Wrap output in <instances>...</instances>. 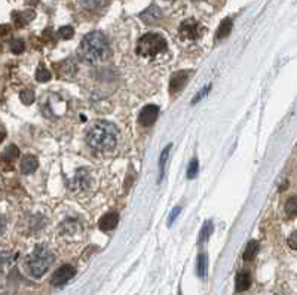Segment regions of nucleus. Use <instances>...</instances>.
Masks as SVG:
<instances>
[{"instance_id": "1", "label": "nucleus", "mask_w": 297, "mask_h": 295, "mask_svg": "<svg viewBox=\"0 0 297 295\" xmlns=\"http://www.w3.org/2000/svg\"><path fill=\"white\" fill-rule=\"evenodd\" d=\"M86 141L91 147L98 151H107L118 144V129L108 122H95L91 126Z\"/></svg>"}, {"instance_id": "2", "label": "nucleus", "mask_w": 297, "mask_h": 295, "mask_svg": "<svg viewBox=\"0 0 297 295\" xmlns=\"http://www.w3.org/2000/svg\"><path fill=\"white\" fill-rule=\"evenodd\" d=\"M81 54L88 63H101L110 56L107 37L101 31H92L83 37L81 43Z\"/></svg>"}, {"instance_id": "3", "label": "nucleus", "mask_w": 297, "mask_h": 295, "mask_svg": "<svg viewBox=\"0 0 297 295\" xmlns=\"http://www.w3.org/2000/svg\"><path fill=\"white\" fill-rule=\"evenodd\" d=\"M52 261H54L52 252L45 246H38L33 251V254L28 255V258L26 260V267L30 276L42 278L48 271V268L51 267Z\"/></svg>"}, {"instance_id": "4", "label": "nucleus", "mask_w": 297, "mask_h": 295, "mask_svg": "<svg viewBox=\"0 0 297 295\" xmlns=\"http://www.w3.org/2000/svg\"><path fill=\"white\" fill-rule=\"evenodd\" d=\"M165 51H166V41L161 34H156V33L144 34L137 45V55L144 58L156 56Z\"/></svg>"}, {"instance_id": "5", "label": "nucleus", "mask_w": 297, "mask_h": 295, "mask_svg": "<svg viewBox=\"0 0 297 295\" xmlns=\"http://www.w3.org/2000/svg\"><path fill=\"white\" fill-rule=\"evenodd\" d=\"M203 27L193 18L190 19H186L181 23L180 26V34L183 39H188V41H196L202 36Z\"/></svg>"}, {"instance_id": "6", "label": "nucleus", "mask_w": 297, "mask_h": 295, "mask_svg": "<svg viewBox=\"0 0 297 295\" xmlns=\"http://www.w3.org/2000/svg\"><path fill=\"white\" fill-rule=\"evenodd\" d=\"M76 274V270L73 266H70V264H64V266H61L60 268H57L55 270V273L52 274V285L54 286H63V285H66L73 276Z\"/></svg>"}, {"instance_id": "7", "label": "nucleus", "mask_w": 297, "mask_h": 295, "mask_svg": "<svg viewBox=\"0 0 297 295\" xmlns=\"http://www.w3.org/2000/svg\"><path fill=\"white\" fill-rule=\"evenodd\" d=\"M158 114H159V107H158V106H155V104H148V106H146V107L140 111L138 122H140V125H141V126L148 128V126H152V125L156 122V119H158Z\"/></svg>"}, {"instance_id": "8", "label": "nucleus", "mask_w": 297, "mask_h": 295, "mask_svg": "<svg viewBox=\"0 0 297 295\" xmlns=\"http://www.w3.org/2000/svg\"><path fill=\"white\" fill-rule=\"evenodd\" d=\"M189 77L190 71H177V73H174L171 76V79H170V91H171V94H176L178 91H181L186 86V83L189 82Z\"/></svg>"}, {"instance_id": "9", "label": "nucleus", "mask_w": 297, "mask_h": 295, "mask_svg": "<svg viewBox=\"0 0 297 295\" xmlns=\"http://www.w3.org/2000/svg\"><path fill=\"white\" fill-rule=\"evenodd\" d=\"M118 223H119V215H118V212H107V214H104L100 218L98 226H100V228H101L103 231H110V230H113V228L118 226Z\"/></svg>"}, {"instance_id": "10", "label": "nucleus", "mask_w": 297, "mask_h": 295, "mask_svg": "<svg viewBox=\"0 0 297 295\" xmlns=\"http://www.w3.org/2000/svg\"><path fill=\"white\" fill-rule=\"evenodd\" d=\"M140 18L146 24H155V23H158L162 18V12H161V9L158 6H150L143 14L140 15Z\"/></svg>"}, {"instance_id": "11", "label": "nucleus", "mask_w": 297, "mask_h": 295, "mask_svg": "<svg viewBox=\"0 0 297 295\" xmlns=\"http://www.w3.org/2000/svg\"><path fill=\"white\" fill-rule=\"evenodd\" d=\"M81 6L85 11H89V12H97L103 8H106L108 3V0H79Z\"/></svg>"}, {"instance_id": "12", "label": "nucleus", "mask_w": 297, "mask_h": 295, "mask_svg": "<svg viewBox=\"0 0 297 295\" xmlns=\"http://www.w3.org/2000/svg\"><path fill=\"white\" fill-rule=\"evenodd\" d=\"M250 286H251V276H250V273L248 271L238 273V276H236V291L243 292V291H247Z\"/></svg>"}, {"instance_id": "13", "label": "nucleus", "mask_w": 297, "mask_h": 295, "mask_svg": "<svg viewBox=\"0 0 297 295\" xmlns=\"http://www.w3.org/2000/svg\"><path fill=\"white\" fill-rule=\"evenodd\" d=\"M38 169V159L34 156H26L21 162V172L23 174H33Z\"/></svg>"}, {"instance_id": "14", "label": "nucleus", "mask_w": 297, "mask_h": 295, "mask_svg": "<svg viewBox=\"0 0 297 295\" xmlns=\"http://www.w3.org/2000/svg\"><path fill=\"white\" fill-rule=\"evenodd\" d=\"M230 30H232V19H230V18H225V19L220 23L218 28H217V33H216L217 41H221V39L228 37L230 33Z\"/></svg>"}, {"instance_id": "15", "label": "nucleus", "mask_w": 297, "mask_h": 295, "mask_svg": "<svg viewBox=\"0 0 297 295\" xmlns=\"http://www.w3.org/2000/svg\"><path fill=\"white\" fill-rule=\"evenodd\" d=\"M258 249H260V246H258V242L256 241H251L248 245H247V248H245V251H244V260L245 261H251L257 254H258Z\"/></svg>"}, {"instance_id": "16", "label": "nucleus", "mask_w": 297, "mask_h": 295, "mask_svg": "<svg viewBox=\"0 0 297 295\" xmlns=\"http://www.w3.org/2000/svg\"><path fill=\"white\" fill-rule=\"evenodd\" d=\"M170 148H171V144L168 147L163 148L162 154H161V159H159V181L162 180L163 174H165V165H166V161H168V154H170Z\"/></svg>"}, {"instance_id": "17", "label": "nucleus", "mask_w": 297, "mask_h": 295, "mask_svg": "<svg viewBox=\"0 0 297 295\" xmlns=\"http://www.w3.org/2000/svg\"><path fill=\"white\" fill-rule=\"evenodd\" d=\"M285 212H287V217H290V218H293L297 212V201H296V196H293V198H290L288 202H287V205H285Z\"/></svg>"}, {"instance_id": "18", "label": "nucleus", "mask_w": 297, "mask_h": 295, "mask_svg": "<svg viewBox=\"0 0 297 295\" xmlns=\"http://www.w3.org/2000/svg\"><path fill=\"white\" fill-rule=\"evenodd\" d=\"M18 154H20V150H18L16 146H9V147H6V150L3 151V158H5V161L8 162L16 159Z\"/></svg>"}, {"instance_id": "19", "label": "nucleus", "mask_w": 297, "mask_h": 295, "mask_svg": "<svg viewBox=\"0 0 297 295\" xmlns=\"http://www.w3.org/2000/svg\"><path fill=\"white\" fill-rule=\"evenodd\" d=\"M198 274L199 278L207 276V255L201 254L198 258Z\"/></svg>"}, {"instance_id": "20", "label": "nucleus", "mask_w": 297, "mask_h": 295, "mask_svg": "<svg viewBox=\"0 0 297 295\" xmlns=\"http://www.w3.org/2000/svg\"><path fill=\"white\" fill-rule=\"evenodd\" d=\"M36 79H38V82L49 81V79H51V73H49V70H46L43 66H39L38 70H36Z\"/></svg>"}, {"instance_id": "21", "label": "nucleus", "mask_w": 297, "mask_h": 295, "mask_svg": "<svg viewBox=\"0 0 297 295\" xmlns=\"http://www.w3.org/2000/svg\"><path fill=\"white\" fill-rule=\"evenodd\" d=\"M20 98H21V101H23L24 104L30 106V104L34 103V92H33L31 89H24V91H21Z\"/></svg>"}, {"instance_id": "22", "label": "nucleus", "mask_w": 297, "mask_h": 295, "mask_svg": "<svg viewBox=\"0 0 297 295\" xmlns=\"http://www.w3.org/2000/svg\"><path fill=\"white\" fill-rule=\"evenodd\" d=\"M76 180H78L81 187H88V184H89V175H88V172L85 169H79L78 171Z\"/></svg>"}, {"instance_id": "23", "label": "nucleus", "mask_w": 297, "mask_h": 295, "mask_svg": "<svg viewBox=\"0 0 297 295\" xmlns=\"http://www.w3.org/2000/svg\"><path fill=\"white\" fill-rule=\"evenodd\" d=\"M24 49H26V45H24V42L21 41V39H14V41L11 42V51L14 54H23Z\"/></svg>"}, {"instance_id": "24", "label": "nucleus", "mask_w": 297, "mask_h": 295, "mask_svg": "<svg viewBox=\"0 0 297 295\" xmlns=\"http://www.w3.org/2000/svg\"><path fill=\"white\" fill-rule=\"evenodd\" d=\"M198 171H199V163L196 159H193V161H190L189 166H188V178L192 180V178H195L196 175H198Z\"/></svg>"}, {"instance_id": "25", "label": "nucleus", "mask_w": 297, "mask_h": 295, "mask_svg": "<svg viewBox=\"0 0 297 295\" xmlns=\"http://www.w3.org/2000/svg\"><path fill=\"white\" fill-rule=\"evenodd\" d=\"M73 34H75V30H73V27H70V26H66V27L60 28V36H61V39H64V41L71 39V37H73Z\"/></svg>"}, {"instance_id": "26", "label": "nucleus", "mask_w": 297, "mask_h": 295, "mask_svg": "<svg viewBox=\"0 0 297 295\" xmlns=\"http://www.w3.org/2000/svg\"><path fill=\"white\" fill-rule=\"evenodd\" d=\"M211 231H213V223L208 221L202 227V231H201V241H205V239L211 234Z\"/></svg>"}, {"instance_id": "27", "label": "nucleus", "mask_w": 297, "mask_h": 295, "mask_svg": "<svg viewBox=\"0 0 297 295\" xmlns=\"http://www.w3.org/2000/svg\"><path fill=\"white\" fill-rule=\"evenodd\" d=\"M210 88H211V86H207V88H203V89H201V92H199V94H198V95H196V96H195V98H193V101H192V104H196V103H198V101H199L201 98H203L205 95L208 94V91H210Z\"/></svg>"}, {"instance_id": "28", "label": "nucleus", "mask_w": 297, "mask_h": 295, "mask_svg": "<svg viewBox=\"0 0 297 295\" xmlns=\"http://www.w3.org/2000/svg\"><path fill=\"white\" fill-rule=\"evenodd\" d=\"M180 211H181V208L180 206H177V208H174V211L170 214V217H168V226H171L173 223H174V220L177 218V215L180 214Z\"/></svg>"}, {"instance_id": "29", "label": "nucleus", "mask_w": 297, "mask_h": 295, "mask_svg": "<svg viewBox=\"0 0 297 295\" xmlns=\"http://www.w3.org/2000/svg\"><path fill=\"white\" fill-rule=\"evenodd\" d=\"M6 261H8V255L5 254V252H0V274L3 271V267H5Z\"/></svg>"}, {"instance_id": "30", "label": "nucleus", "mask_w": 297, "mask_h": 295, "mask_svg": "<svg viewBox=\"0 0 297 295\" xmlns=\"http://www.w3.org/2000/svg\"><path fill=\"white\" fill-rule=\"evenodd\" d=\"M296 238H297V234H296V231H294V233L290 236V239H288V245H290V248H291V249H296L297 248Z\"/></svg>"}, {"instance_id": "31", "label": "nucleus", "mask_w": 297, "mask_h": 295, "mask_svg": "<svg viewBox=\"0 0 297 295\" xmlns=\"http://www.w3.org/2000/svg\"><path fill=\"white\" fill-rule=\"evenodd\" d=\"M5 228H6V221H5V218L0 215V234H3Z\"/></svg>"}]
</instances>
